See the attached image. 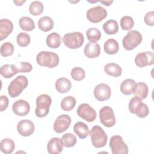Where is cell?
Masks as SVG:
<instances>
[{"label": "cell", "mask_w": 154, "mask_h": 154, "mask_svg": "<svg viewBox=\"0 0 154 154\" xmlns=\"http://www.w3.org/2000/svg\"><path fill=\"white\" fill-rule=\"evenodd\" d=\"M44 7L43 4L38 1H32L29 5V13L33 16L40 15L43 11Z\"/></svg>", "instance_id": "cell-34"}, {"label": "cell", "mask_w": 154, "mask_h": 154, "mask_svg": "<svg viewBox=\"0 0 154 154\" xmlns=\"http://www.w3.org/2000/svg\"><path fill=\"white\" fill-rule=\"evenodd\" d=\"M86 35L90 42L97 43L101 37V32L96 28H90L86 31Z\"/></svg>", "instance_id": "cell-33"}, {"label": "cell", "mask_w": 154, "mask_h": 154, "mask_svg": "<svg viewBox=\"0 0 154 154\" xmlns=\"http://www.w3.org/2000/svg\"><path fill=\"white\" fill-rule=\"evenodd\" d=\"M72 78L77 81H80L82 80L85 76V72L83 69L81 67H76L72 69L70 72Z\"/></svg>", "instance_id": "cell-38"}, {"label": "cell", "mask_w": 154, "mask_h": 154, "mask_svg": "<svg viewBox=\"0 0 154 154\" xmlns=\"http://www.w3.org/2000/svg\"><path fill=\"white\" fill-rule=\"evenodd\" d=\"M153 52L147 51L138 54L135 58V64L139 67L153 64Z\"/></svg>", "instance_id": "cell-13"}, {"label": "cell", "mask_w": 154, "mask_h": 154, "mask_svg": "<svg viewBox=\"0 0 154 154\" xmlns=\"http://www.w3.org/2000/svg\"><path fill=\"white\" fill-rule=\"evenodd\" d=\"M52 103L51 97L46 94H42L38 96L36 99V108L35 114L38 117L46 116L49 112V107Z\"/></svg>", "instance_id": "cell-3"}, {"label": "cell", "mask_w": 154, "mask_h": 154, "mask_svg": "<svg viewBox=\"0 0 154 154\" xmlns=\"http://www.w3.org/2000/svg\"><path fill=\"white\" fill-rule=\"evenodd\" d=\"M76 112L79 117L88 122H93L97 116L96 111L89 104L85 103L79 105Z\"/></svg>", "instance_id": "cell-11"}, {"label": "cell", "mask_w": 154, "mask_h": 154, "mask_svg": "<svg viewBox=\"0 0 154 154\" xmlns=\"http://www.w3.org/2000/svg\"><path fill=\"white\" fill-rule=\"evenodd\" d=\"M8 99L6 96L2 95L0 98V106H1V111H4L8 105Z\"/></svg>", "instance_id": "cell-42"}, {"label": "cell", "mask_w": 154, "mask_h": 154, "mask_svg": "<svg viewBox=\"0 0 154 154\" xmlns=\"http://www.w3.org/2000/svg\"><path fill=\"white\" fill-rule=\"evenodd\" d=\"M73 131L81 139L85 138L89 133L88 126L82 122H78L74 125Z\"/></svg>", "instance_id": "cell-22"}, {"label": "cell", "mask_w": 154, "mask_h": 154, "mask_svg": "<svg viewBox=\"0 0 154 154\" xmlns=\"http://www.w3.org/2000/svg\"><path fill=\"white\" fill-rule=\"evenodd\" d=\"M61 42V36L57 32H52L46 37V44L48 46L51 48H58L60 46Z\"/></svg>", "instance_id": "cell-25"}, {"label": "cell", "mask_w": 154, "mask_h": 154, "mask_svg": "<svg viewBox=\"0 0 154 154\" xmlns=\"http://www.w3.org/2000/svg\"><path fill=\"white\" fill-rule=\"evenodd\" d=\"M142 40V35L140 32L136 30H130L122 40L123 48L126 50L131 51L138 46Z\"/></svg>", "instance_id": "cell-6"}, {"label": "cell", "mask_w": 154, "mask_h": 154, "mask_svg": "<svg viewBox=\"0 0 154 154\" xmlns=\"http://www.w3.org/2000/svg\"><path fill=\"white\" fill-rule=\"evenodd\" d=\"M63 149V145L61 139L57 137L51 138L47 145V150L50 154H59Z\"/></svg>", "instance_id": "cell-18"}, {"label": "cell", "mask_w": 154, "mask_h": 154, "mask_svg": "<svg viewBox=\"0 0 154 154\" xmlns=\"http://www.w3.org/2000/svg\"><path fill=\"white\" fill-rule=\"evenodd\" d=\"M72 87L70 81L66 78H58L55 82V88L57 91L60 93L68 92Z\"/></svg>", "instance_id": "cell-20"}, {"label": "cell", "mask_w": 154, "mask_h": 154, "mask_svg": "<svg viewBox=\"0 0 154 154\" xmlns=\"http://www.w3.org/2000/svg\"><path fill=\"white\" fill-rule=\"evenodd\" d=\"M0 73L5 78H11L16 74L14 68V64L3 65L0 69Z\"/></svg>", "instance_id": "cell-35"}, {"label": "cell", "mask_w": 154, "mask_h": 154, "mask_svg": "<svg viewBox=\"0 0 154 154\" xmlns=\"http://www.w3.org/2000/svg\"><path fill=\"white\" fill-rule=\"evenodd\" d=\"M84 53L89 58H93L98 57L100 53V48L97 43L88 42L85 45Z\"/></svg>", "instance_id": "cell-17"}, {"label": "cell", "mask_w": 154, "mask_h": 154, "mask_svg": "<svg viewBox=\"0 0 154 154\" xmlns=\"http://www.w3.org/2000/svg\"><path fill=\"white\" fill-rule=\"evenodd\" d=\"M35 126L32 122L29 120H22L17 125L19 134L23 137H28L34 133Z\"/></svg>", "instance_id": "cell-15"}, {"label": "cell", "mask_w": 154, "mask_h": 154, "mask_svg": "<svg viewBox=\"0 0 154 154\" xmlns=\"http://www.w3.org/2000/svg\"><path fill=\"white\" fill-rule=\"evenodd\" d=\"M63 146L66 147H71L74 146L76 143V137L71 133H66L61 138Z\"/></svg>", "instance_id": "cell-32"}, {"label": "cell", "mask_w": 154, "mask_h": 154, "mask_svg": "<svg viewBox=\"0 0 154 154\" xmlns=\"http://www.w3.org/2000/svg\"><path fill=\"white\" fill-rule=\"evenodd\" d=\"M0 148L1 152L5 154L11 153L15 148L14 141L9 138H4L1 141Z\"/></svg>", "instance_id": "cell-29"}, {"label": "cell", "mask_w": 154, "mask_h": 154, "mask_svg": "<svg viewBox=\"0 0 154 154\" xmlns=\"http://www.w3.org/2000/svg\"><path fill=\"white\" fill-rule=\"evenodd\" d=\"M144 22L146 25L153 26L154 25V12L151 11L147 12L144 18Z\"/></svg>", "instance_id": "cell-41"}, {"label": "cell", "mask_w": 154, "mask_h": 154, "mask_svg": "<svg viewBox=\"0 0 154 154\" xmlns=\"http://www.w3.org/2000/svg\"><path fill=\"white\" fill-rule=\"evenodd\" d=\"M99 2H100L101 4H103L104 5L109 6V5H110L112 3L113 1H99Z\"/></svg>", "instance_id": "cell-43"}, {"label": "cell", "mask_w": 154, "mask_h": 154, "mask_svg": "<svg viewBox=\"0 0 154 154\" xmlns=\"http://www.w3.org/2000/svg\"><path fill=\"white\" fill-rule=\"evenodd\" d=\"M13 24L7 19L0 20V40L2 41L5 38L13 31Z\"/></svg>", "instance_id": "cell-19"}, {"label": "cell", "mask_w": 154, "mask_h": 154, "mask_svg": "<svg viewBox=\"0 0 154 154\" xmlns=\"http://www.w3.org/2000/svg\"><path fill=\"white\" fill-rule=\"evenodd\" d=\"M104 71L106 74L114 77H118L122 75V69L121 67L116 63H108L104 66Z\"/></svg>", "instance_id": "cell-23"}, {"label": "cell", "mask_w": 154, "mask_h": 154, "mask_svg": "<svg viewBox=\"0 0 154 154\" xmlns=\"http://www.w3.org/2000/svg\"><path fill=\"white\" fill-rule=\"evenodd\" d=\"M13 112L19 116H25L30 111L29 104L25 100L20 99L14 102L12 106Z\"/></svg>", "instance_id": "cell-16"}, {"label": "cell", "mask_w": 154, "mask_h": 154, "mask_svg": "<svg viewBox=\"0 0 154 154\" xmlns=\"http://www.w3.org/2000/svg\"><path fill=\"white\" fill-rule=\"evenodd\" d=\"M129 109L131 113L136 114L140 118H144L149 113V109L147 105L137 96L133 97L130 100Z\"/></svg>", "instance_id": "cell-4"}, {"label": "cell", "mask_w": 154, "mask_h": 154, "mask_svg": "<svg viewBox=\"0 0 154 154\" xmlns=\"http://www.w3.org/2000/svg\"><path fill=\"white\" fill-rule=\"evenodd\" d=\"M25 2H26L25 0H24V1H14V3L16 4V5H17V6L22 5V4Z\"/></svg>", "instance_id": "cell-44"}, {"label": "cell", "mask_w": 154, "mask_h": 154, "mask_svg": "<svg viewBox=\"0 0 154 154\" xmlns=\"http://www.w3.org/2000/svg\"><path fill=\"white\" fill-rule=\"evenodd\" d=\"M14 51V46L10 42H5L1 46V54L2 57L11 55Z\"/></svg>", "instance_id": "cell-40"}, {"label": "cell", "mask_w": 154, "mask_h": 154, "mask_svg": "<svg viewBox=\"0 0 154 154\" xmlns=\"http://www.w3.org/2000/svg\"><path fill=\"white\" fill-rule=\"evenodd\" d=\"M38 26L40 30L47 32L51 30L54 26V22L49 16H43L38 21Z\"/></svg>", "instance_id": "cell-27"}, {"label": "cell", "mask_w": 154, "mask_h": 154, "mask_svg": "<svg viewBox=\"0 0 154 154\" xmlns=\"http://www.w3.org/2000/svg\"><path fill=\"white\" fill-rule=\"evenodd\" d=\"M71 121V118L69 115L61 114L59 116L54 123V131L58 134L66 131L69 128Z\"/></svg>", "instance_id": "cell-12"}, {"label": "cell", "mask_w": 154, "mask_h": 154, "mask_svg": "<svg viewBox=\"0 0 154 154\" xmlns=\"http://www.w3.org/2000/svg\"><path fill=\"white\" fill-rule=\"evenodd\" d=\"M36 61L38 64L48 68H54L59 63L58 55L53 52L41 51L36 57Z\"/></svg>", "instance_id": "cell-1"}, {"label": "cell", "mask_w": 154, "mask_h": 154, "mask_svg": "<svg viewBox=\"0 0 154 154\" xmlns=\"http://www.w3.org/2000/svg\"><path fill=\"white\" fill-rule=\"evenodd\" d=\"M28 81L26 76L19 75L13 79L8 87V94L11 97H16L19 96L23 90L26 88Z\"/></svg>", "instance_id": "cell-2"}, {"label": "cell", "mask_w": 154, "mask_h": 154, "mask_svg": "<svg viewBox=\"0 0 154 154\" xmlns=\"http://www.w3.org/2000/svg\"><path fill=\"white\" fill-rule=\"evenodd\" d=\"M99 119L101 123L106 127H112L116 124L114 111L108 106H103L100 109Z\"/></svg>", "instance_id": "cell-8"}, {"label": "cell", "mask_w": 154, "mask_h": 154, "mask_svg": "<svg viewBox=\"0 0 154 154\" xmlns=\"http://www.w3.org/2000/svg\"><path fill=\"white\" fill-rule=\"evenodd\" d=\"M109 147L113 154H127L128 147L120 135L111 137L109 141Z\"/></svg>", "instance_id": "cell-9"}, {"label": "cell", "mask_w": 154, "mask_h": 154, "mask_svg": "<svg viewBox=\"0 0 154 154\" xmlns=\"http://www.w3.org/2000/svg\"><path fill=\"white\" fill-rule=\"evenodd\" d=\"M16 40L19 46L26 47L29 44L31 38H30V36L27 33L20 32L17 35Z\"/></svg>", "instance_id": "cell-37"}, {"label": "cell", "mask_w": 154, "mask_h": 154, "mask_svg": "<svg viewBox=\"0 0 154 154\" xmlns=\"http://www.w3.org/2000/svg\"><path fill=\"white\" fill-rule=\"evenodd\" d=\"M134 22L133 19L129 16H125L120 19V26L123 30H129L133 28Z\"/></svg>", "instance_id": "cell-39"}, {"label": "cell", "mask_w": 154, "mask_h": 154, "mask_svg": "<svg viewBox=\"0 0 154 154\" xmlns=\"http://www.w3.org/2000/svg\"><path fill=\"white\" fill-rule=\"evenodd\" d=\"M63 41L67 48L75 49L82 46L84 42V37L80 32H69L64 35Z\"/></svg>", "instance_id": "cell-7"}, {"label": "cell", "mask_w": 154, "mask_h": 154, "mask_svg": "<svg viewBox=\"0 0 154 154\" xmlns=\"http://www.w3.org/2000/svg\"><path fill=\"white\" fill-rule=\"evenodd\" d=\"M111 94L110 87L106 84L101 83L96 86L94 90V95L95 98L100 102L109 99Z\"/></svg>", "instance_id": "cell-14"}, {"label": "cell", "mask_w": 154, "mask_h": 154, "mask_svg": "<svg viewBox=\"0 0 154 154\" xmlns=\"http://www.w3.org/2000/svg\"><path fill=\"white\" fill-rule=\"evenodd\" d=\"M92 144L96 148L104 147L107 143L108 137L104 130L99 126H94L89 131Z\"/></svg>", "instance_id": "cell-5"}, {"label": "cell", "mask_w": 154, "mask_h": 154, "mask_svg": "<svg viewBox=\"0 0 154 154\" xmlns=\"http://www.w3.org/2000/svg\"><path fill=\"white\" fill-rule=\"evenodd\" d=\"M103 29L108 35L114 34L119 31V24L115 20H108L103 23Z\"/></svg>", "instance_id": "cell-28"}, {"label": "cell", "mask_w": 154, "mask_h": 154, "mask_svg": "<svg viewBox=\"0 0 154 154\" xmlns=\"http://www.w3.org/2000/svg\"><path fill=\"white\" fill-rule=\"evenodd\" d=\"M104 51L109 55L116 54L119 49V45L118 42L114 38H109L107 40L103 46Z\"/></svg>", "instance_id": "cell-24"}, {"label": "cell", "mask_w": 154, "mask_h": 154, "mask_svg": "<svg viewBox=\"0 0 154 154\" xmlns=\"http://www.w3.org/2000/svg\"><path fill=\"white\" fill-rule=\"evenodd\" d=\"M14 68L17 74L18 73L29 72L32 70V66L30 63L28 62H20L14 64Z\"/></svg>", "instance_id": "cell-36"}, {"label": "cell", "mask_w": 154, "mask_h": 154, "mask_svg": "<svg viewBox=\"0 0 154 154\" xmlns=\"http://www.w3.org/2000/svg\"><path fill=\"white\" fill-rule=\"evenodd\" d=\"M19 24L20 28L26 31H31L35 28V24L33 20L27 16L22 17L19 20Z\"/></svg>", "instance_id": "cell-30"}, {"label": "cell", "mask_w": 154, "mask_h": 154, "mask_svg": "<svg viewBox=\"0 0 154 154\" xmlns=\"http://www.w3.org/2000/svg\"><path fill=\"white\" fill-rule=\"evenodd\" d=\"M76 102V99L74 97L71 96H66L61 102V108L64 111H69L75 107Z\"/></svg>", "instance_id": "cell-31"}, {"label": "cell", "mask_w": 154, "mask_h": 154, "mask_svg": "<svg viewBox=\"0 0 154 154\" xmlns=\"http://www.w3.org/2000/svg\"><path fill=\"white\" fill-rule=\"evenodd\" d=\"M136 82L132 79H126L124 80L120 85V91L125 95H129L134 93Z\"/></svg>", "instance_id": "cell-21"}, {"label": "cell", "mask_w": 154, "mask_h": 154, "mask_svg": "<svg viewBox=\"0 0 154 154\" xmlns=\"http://www.w3.org/2000/svg\"><path fill=\"white\" fill-rule=\"evenodd\" d=\"M86 16L91 22L98 23L107 16V11L101 6L94 7L87 11Z\"/></svg>", "instance_id": "cell-10"}, {"label": "cell", "mask_w": 154, "mask_h": 154, "mask_svg": "<svg viewBox=\"0 0 154 154\" xmlns=\"http://www.w3.org/2000/svg\"><path fill=\"white\" fill-rule=\"evenodd\" d=\"M148 91L149 88L147 84L144 82H140L136 83V87L135 88L134 94L135 96L140 98L142 100L147 97Z\"/></svg>", "instance_id": "cell-26"}]
</instances>
